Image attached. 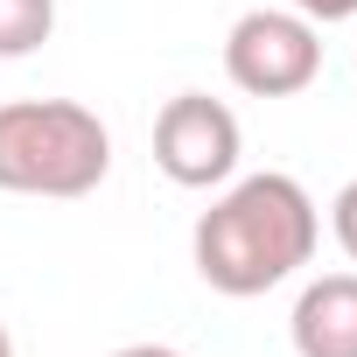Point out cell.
Listing matches in <instances>:
<instances>
[{"label":"cell","mask_w":357,"mask_h":357,"mask_svg":"<svg viewBox=\"0 0 357 357\" xmlns=\"http://www.w3.org/2000/svg\"><path fill=\"white\" fill-rule=\"evenodd\" d=\"M315 238H322L315 197L294 175L266 168V175H231L211 197V211L190 231V259L211 294L252 301V294H273L280 280H294L315 259Z\"/></svg>","instance_id":"6da1fadb"},{"label":"cell","mask_w":357,"mask_h":357,"mask_svg":"<svg viewBox=\"0 0 357 357\" xmlns=\"http://www.w3.org/2000/svg\"><path fill=\"white\" fill-rule=\"evenodd\" d=\"M112 168V133L77 98H8L0 105V190L8 197H91Z\"/></svg>","instance_id":"7a4b0ae2"},{"label":"cell","mask_w":357,"mask_h":357,"mask_svg":"<svg viewBox=\"0 0 357 357\" xmlns=\"http://www.w3.org/2000/svg\"><path fill=\"white\" fill-rule=\"evenodd\" d=\"M225 77L245 98H301L322 77V29L294 8H252L225 36Z\"/></svg>","instance_id":"3957f363"},{"label":"cell","mask_w":357,"mask_h":357,"mask_svg":"<svg viewBox=\"0 0 357 357\" xmlns=\"http://www.w3.org/2000/svg\"><path fill=\"white\" fill-rule=\"evenodd\" d=\"M238 154H245V133H238V112L211 91H175L154 119V168L168 175L175 190H225L238 175Z\"/></svg>","instance_id":"277c9868"},{"label":"cell","mask_w":357,"mask_h":357,"mask_svg":"<svg viewBox=\"0 0 357 357\" xmlns=\"http://www.w3.org/2000/svg\"><path fill=\"white\" fill-rule=\"evenodd\" d=\"M294 357H357V273H315L287 315Z\"/></svg>","instance_id":"5b68a950"},{"label":"cell","mask_w":357,"mask_h":357,"mask_svg":"<svg viewBox=\"0 0 357 357\" xmlns=\"http://www.w3.org/2000/svg\"><path fill=\"white\" fill-rule=\"evenodd\" d=\"M56 36V0H0V63H22Z\"/></svg>","instance_id":"8992f818"},{"label":"cell","mask_w":357,"mask_h":357,"mask_svg":"<svg viewBox=\"0 0 357 357\" xmlns=\"http://www.w3.org/2000/svg\"><path fill=\"white\" fill-rule=\"evenodd\" d=\"M329 231H336V245H343V259L357 266V175L336 190V204H329Z\"/></svg>","instance_id":"52a82bcc"},{"label":"cell","mask_w":357,"mask_h":357,"mask_svg":"<svg viewBox=\"0 0 357 357\" xmlns=\"http://www.w3.org/2000/svg\"><path fill=\"white\" fill-rule=\"evenodd\" d=\"M294 15H308L315 29H329V22H357V0H294Z\"/></svg>","instance_id":"ba28073f"},{"label":"cell","mask_w":357,"mask_h":357,"mask_svg":"<svg viewBox=\"0 0 357 357\" xmlns=\"http://www.w3.org/2000/svg\"><path fill=\"white\" fill-rule=\"evenodd\" d=\"M112 357H183L175 343H126V350H112Z\"/></svg>","instance_id":"9c48e42d"},{"label":"cell","mask_w":357,"mask_h":357,"mask_svg":"<svg viewBox=\"0 0 357 357\" xmlns=\"http://www.w3.org/2000/svg\"><path fill=\"white\" fill-rule=\"evenodd\" d=\"M0 357H22V350H15V336H8V322H0Z\"/></svg>","instance_id":"30bf717a"},{"label":"cell","mask_w":357,"mask_h":357,"mask_svg":"<svg viewBox=\"0 0 357 357\" xmlns=\"http://www.w3.org/2000/svg\"><path fill=\"white\" fill-rule=\"evenodd\" d=\"M350 70H357V50H350Z\"/></svg>","instance_id":"8fae6325"}]
</instances>
